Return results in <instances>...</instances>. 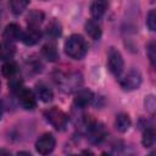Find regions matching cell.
<instances>
[{"instance_id": "15", "label": "cell", "mask_w": 156, "mask_h": 156, "mask_svg": "<svg viewBox=\"0 0 156 156\" xmlns=\"http://www.w3.org/2000/svg\"><path fill=\"white\" fill-rule=\"evenodd\" d=\"M15 55V46L11 43L4 41L0 44V60L10 61Z\"/></svg>"}, {"instance_id": "31", "label": "cell", "mask_w": 156, "mask_h": 156, "mask_svg": "<svg viewBox=\"0 0 156 156\" xmlns=\"http://www.w3.org/2000/svg\"><path fill=\"white\" fill-rule=\"evenodd\" d=\"M100 156H111V155H110V154H107V152H102Z\"/></svg>"}, {"instance_id": "11", "label": "cell", "mask_w": 156, "mask_h": 156, "mask_svg": "<svg viewBox=\"0 0 156 156\" xmlns=\"http://www.w3.org/2000/svg\"><path fill=\"white\" fill-rule=\"evenodd\" d=\"M35 94L37 96L43 101V102H49L52 100L54 98V93L52 90L44 83H38L35 85Z\"/></svg>"}, {"instance_id": "8", "label": "cell", "mask_w": 156, "mask_h": 156, "mask_svg": "<svg viewBox=\"0 0 156 156\" xmlns=\"http://www.w3.org/2000/svg\"><path fill=\"white\" fill-rule=\"evenodd\" d=\"M21 37H22V30H21V27L17 23L7 24L4 29V32H2V38L5 39V41L11 43V44H12V41L20 40Z\"/></svg>"}, {"instance_id": "24", "label": "cell", "mask_w": 156, "mask_h": 156, "mask_svg": "<svg viewBox=\"0 0 156 156\" xmlns=\"http://www.w3.org/2000/svg\"><path fill=\"white\" fill-rule=\"evenodd\" d=\"M146 24L149 27L150 30H155L156 29V10H151L149 13H147V17H146Z\"/></svg>"}, {"instance_id": "21", "label": "cell", "mask_w": 156, "mask_h": 156, "mask_svg": "<svg viewBox=\"0 0 156 156\" xmlns=\"http://www.w3.org/2000/svg\"><path fill=\"white\" fill-rule=\"evenodd\" d=\"M141 143L145 147H151L155 144V130L152 128H147L146 130H144Z\"/></svg>"}, {"instance_id": "12", "label": "cell", "mask_w": 156, "mask_h": 156, "mask_svg": "<svg viewBox=\"0 0 156 156\" xmlns=\"http://www.w3.org/2000/svg\"><path fill=\"white\" fill-rule=\"evenodd\" d=\"M84 28H85V32L88 33V35H89L91 39L96 40V39H99V38L101 37V28H100V24H99L95 20H88V21L85 22Z\"/></svg>"}, {"instance_id": "1", "label": "cell", "mask_w": 156, "mask_h": 156, "mask_svg": "<svg viewBox=\"0 0 156 156\" xmlns=\"http://www.w3.org/2000/svg\"><path fill=\"white\" fill-rule=\"evenodd\" d=\"M63 49H65V52L69 57H72L74 60H80L85 56V54L88 51V45H87L85 39L82 35L72 34L71 37H68L66 39Z\"/></svg>"}, {"instance_id": "22", "label": "cell", "mask_w": 156, "mask_h": 156, "mask_svg": "<svg viewBox=\"0 0 156 156\" xmlns=\"http://www.w3.org/2000/svg\"><path fill=\"white\" fill-rule=\"evenodd\" d=\"M62 29H61V24L57 21H51L48 26H46V34L51 38H57L61 34Z\"/></svg>"}, {"instance_id": "30", "label": "cell", "mask_w": 156, "mask_h": 156, "mask_svg": "<svg viewBox=\"0 0 156 156\" xmlns=\"http://www.w3.org/2000/svg\"><path fill=\"white\" fill-rule=\"evenodd\" d=\"M1 115H2V104L0 101V117H1Z\"/></svg>"}, {"instance_id": "7", "label": "cell", "mask_w": 156, "mask_h": 156, "mask_svg": "<svg viewBox=\"0 0 156 156\" xmlns=\"http://www.w3.org/2000/svg\"><path fill=\"white\" fill-rule=\"evenodd\" d=\"M18 101L21 104V106L26 110H33L37 106V100H35V95L32 90L27 89V88H22L18 93Z\"/></svg>"}, {"instance_id": "32", "label": "cell", "mask_w": 156, "mask_h": 156, "mask_svg": "<svg viewBox=\"0 0 156 156\" xmlns=\"http://www.w3.org/2000/svg\"><path fill=\"white\" fill-rule=\"evenodd\" d=\"M147 156H155V152H151V154H149Z\"/></svg>"}, {"instance_id": "16", "label": "cell", "mask_w": 156, "mask_h": 156, "mask_svg": "<svg viewBox=\"0 0 156 156\" xmlns=\"http://www.w3.org/2000/svg\"><path fill=\"white\" fill-rule=\"evenodd\" d=\"M43 20H44V13L39 10H33L27 16V22L32 28H38V26L43 22Z\"/></svg>"}, {"instance_id": "14", "label": "cell", "mask_w": 156, "mask_h": 156, "mask_svg": "<svg viewBox=\"0 0 156 156\" xmlns=\"http://www.w3.org/2000/svg\"><path fill=\"white\" fill-rule=\"evenodd\" d=\"M107 6L108 4L106 1H94L90 6V13L94 17V20H100L106 12Z\"/></svg>"}, {"instance_id": "27", "label": "cell", "mask_w": 156, "mask_h": 156, "mask_svg": "<svg viewBox=\"0 0 156 156\" xmlns=\"http://www.w3.org/2000/svg\"><path fill=\"white\" fill-rule=\"evenodd\" d=\"M80 156H94V155H93V152H91L90 150H84V151L80 154Z\"/></svg>"}, {"instance_id": "10", "label": "cell", "mask_w": 156, "mask_h": 156, "mask_svg": "<svg viewBox=\"0 0 156 156\" xmlns=\"http://www.w3.org/2000/svg\"><path fill=\"white\" fill-rule=\"evenodd\" d=\"M41 38V32L38 28H32L29 27L24 33H22V41L26 45H35Z\"/></svg>"}, {"instance_id": "19", "label": "cell", "mask_w": 156, "mask_h": 156, "mask_svg": "<svg viewBox=\"0 0 156 156\" xmlns=\"http://www.w3.org/2000/svg\"><path fill=\"white\" fill-rule=\"evenodd\" d=\"M16 72H17V65L12 60L6 61L1 66V73H2V76L7 77V78H12L16 74Z\"/></svg>"}, {"instance_id": "5", "label": "cell", "mask_w": 156, "mask_h": 156, "mask_svg": "<svg viewBox=\"0 0 156 156\" xmlns=\"http://www.w3.org/2000/svg\"><path fill=\"white\" fill-rule=\"evenodd\" d=\"M55 144H56V140L54 138V135L51 133H45L43 134L35 143V149L39 154L41 155H49L54 147H55Z\"/></svg>"}, {"instance_id": "23", "label": "cell", "mask_w": 156, "mask_h": 156, "mask_svg": "<svg viewBox=\"0 0 156 156\" xmlns=\"http://www.w3.org/2000/svg\"><path fill=\"white\" fill-rule=\"evenodd\" d=\"M146 51H147V56H149L151 65L155 67L156 66V44H155V41H150L147 44Z\"/></svg>"}, {"instance_id": "29", "label": "cell", "mask_w": 156, "mask_h": 156, "mask_svg": "<svg viewBox=\"0 0 156 156\" xmlns=\"http://www.w3.org/2000/svg\"><path fill=\"white\" fill-rule=\"evenodd\" d=\"M0 156H10V154L7 152V150L1 149V150H0Z\"/></svg>"}, {"instance_id": "17", "label": "cell", "mask_w": 156, "mask_h": 156, "mask_svg": "<svg viewBox=\"0 0 156 156\" xmlns=\"http://www.w3.org/2000/svg\"><path fill=\"white\" fill-rule=\"evenodd\" d=\"M41 54L43 56L49 60V61H55L58 57V52H57V48L55 44L52 43H48L41 48Z\"/></svg>"}, {"instance_id": "20", "label": "cell", "mask_w": 156, "mask_h": 156, "mask_svg": "<svg viewBox=\"0 0 156 156\" xmlns=\"http://www.w3.org/2000/svg\"><path fill=\"white\" fill-rule=\"evenodd\" d=\"M9 5H10L11 11L15 15H20L26 10V7L29 5V2L26 0H12V1H10Z\"/></svg>"}, {"instance_id": "33", "label": "cell", "mask_w": 156, "mask_h": 156, "mask_svg": "<svg viewBox=\"0 0 156 156\" xmlns=\"http://www.w3.org/2000/svg\"><path fill=\"white\" fill-rule=\"evenodd\" d=\"M71 156H77V155H71Z\"/></svg>"}, {"instance_id": "18", "label": "cell", "mask_w": 156, "mask_h": 156, "mask_svg": "<svg viewBox=\"0 0 156 156\" xmlns=\"http://www.w3.org/2000/svg\"><path fill=\"white\" fill-rule=\"evenodd\" d=\"M105 129L101 124H93L90 126V140L94 143H99L105 136Z\"/></svg>"}, {"instance_id": "28", "label": "cell", "mask_w": 156, "mask_h": 156, "mask_svg": "<svg viewBox=\"0 0 156 156\" xmlns=\"http://www.w3.org/2000/svg\"><path fill=\"white\" fill-rule=\"evenodd\" d=\"M16 156H32V154L28 152V151H20Z\"/></svg>"}, {"instance_id": "2", "label": "cell", "mask_w": 156, "mask_h": 156, "mask_svg": "<svg viewBox=\"0 0 156 156\" xmlns=\"http://www.w3.org/2000/svg\"><path fill=\"white\" fill-rule=\"evenodd\" d=\"M44 116H45L46 121L52 127H55L58 130L65 129V127L68 123V116L62 110H60L57 107H51V108L46 110L45 113H44Z\"/></svg>"}, {"instance_id": "4", "label": "cell", "mask_w": 156, "mask_h": 156, "mask_svg": "<svg viewBox=\"0 0 156 156\" xmlns=\"http://www.w3.org/2000/svg\"><path fill=\"white\" fill-rule=\"evenodd\" d=\"M119 84L126 90L138 89L140 87V84H141V74L138 71L132 69L119 79Z\"/></svg>"}, {"instance_id": "3", "label": "cell", "mask_w": 156, "mask_h": 156, "mask_svg": "<svg viewBox=\"0 0 156 156\" xmlns=\"http://www.w3.org/2000/svg\"><path fill=\"white\" fill-rule=\"evenodd\" d=\"M107 67H108L110 72L112 74H115L116 77H119L121 73L123 72V67H124L123 57H122L121 52L115 48H111L108 50V54H107Z\"/></svg>"}, {"instance_id": "6", "label": "cell", "mask_w": 156, "mask_h": 156, "mask_svg": "<svg viewBox=\"0 0 156 156\" xmlns=\"http://www.w3.org/2000/svg\"><path fill=\"white\" fill-rule=\"evenodd\" d=\"M82 76L79 73H71L63 78H61L60 80V87L63 91L66 93H72L77 89H79V87L82 85Z\"/></svg>"}, {"instance_id": "25", "label": "cell", "mask_w": 156, "mask_h": 156, "mask_svg": "<svg viewBox=\"0 0 156 156\" xmlns=\"http://www.w3.org/2000/svg\"><path fill=\"white\" fill-rule=\"evenodd\" d=\"M155 107H156L155 96H154V95H147L146 99H145V108H146L150 113H154V112H155Z\"/></svg>"}, {"instance_id": "13", "label": "cell", "mask_w": 156, "mask_h": 156, "mask_svg": "<svg viewBox=\"0 0 156 156\" xmlns=\"http://www.w3.org/2000/svg\"><path fill=\"white\" fill-rule=\"evenodd\" d=\"M132 124V121L129 118V116L127 113H118L116 116V121H115V126H116V129L121 133H124L129 129Z\"/></svg>"}, {"instance_id": "26", "label": "cell", "mask_w": 156, "mask_h": 156, "mask_svg": "<svg viewBox=\"0 0 156 156\" xmlns=\"http://www.w3.org/2000/svg\"><path fill=\"white\" fill-rule=\"evenodd\" d=\"M9 88L13 91H20L23 87H22V80L18 79V78H10V82H9Z\"/></svg>"}, {"instance_id": "9", "label": "cell", "mask_w": 156, "mask_h": 156, "mask_svg": "<svg viewBox=\"0 0 156 156\" xmlns=\"http://www.w3.org/2000/svg\"><path fill=\"white\" fill-rule=\"evenodd\" d=\"M93 98H94V95H93V93H91L90 90H88V89H82V90H79V91L76 94L73 102H74V105H76L77 107L84 108V107H87V106L93 101Z\"/></svg>"}]
</instances>
